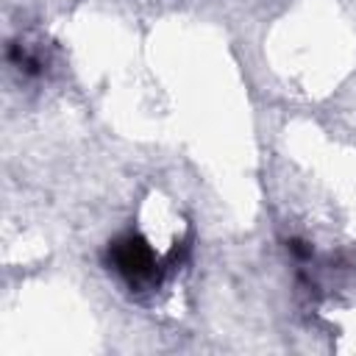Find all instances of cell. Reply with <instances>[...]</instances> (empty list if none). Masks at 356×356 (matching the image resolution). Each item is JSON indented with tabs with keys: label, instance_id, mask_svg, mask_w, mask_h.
Returning <instances> with one entry per match:
<instances>
[{
	"label": "cell",
	"instance_id": "cell-1",
	"mask_svg": "<svg viewBox=\"0 0 356 356\" xmlns=\"http://www.w3.org/2000/svg\"><path fill=\"white\" fill-rule=\"evenodd\" d=\"M111 264L120 275L128 278V284H142V281H153L156 278V256L153 250L139 239V236H122L108 248Z\"/></svg>",
	"mask_w": 356,
	"mask_h": 356
}]
</instances>
